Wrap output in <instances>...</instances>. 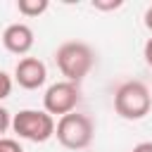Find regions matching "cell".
Returning a JSON list of instances; mask_svg holds the SVG:
<instances>
[{
	"label": "cell",
	"mask_w": 152,
	"mask_h": 152,
	"mask_svg": "<svg viewBox=\"0 0 152 152\" xmlns=\"http://www.w3.org/2000/svg\"><path fill=\"white\" fill-rule=\"evenodd\" d=\"M55 62H57V69L62 71L64 81H71V83H81L88 71L93 69L95 64V52L88 43H81V40H69V43H62L55 52Z\"/></svg>",
	"instance_id": "6da1fadb"
},
{
	"label": "cell",
	"mask_w": 152,
	"mask_h": 152,
	"mask_svg": "<svg viewBox=\"0 0 152 152\" xmlns=\"http://www.w3.org/2000/svg\"><path fill=\"white\" fill-rule=\"evenodd\" d=\"M150 107H152V95L142 81H126L114 93V109L121 119L138 121L147 116Z\"/></svg>",
	"instance_id": "7a4b0ae2"
},
{
	"label": "cell",
	"mask_w": 152,
	"mask_h": 152,
	"mask_svg": "<svg viewBox=\"0 0 152 152\" xmlns=\"http://www.w3.org/2000/svg\"><path fill=\"white\" fill-rule=\"evenodd\" d=\"M55 119L45 109H21L12 116V131L31 142H45L55 135Z\"/></svg>",
	"instance_id": "3957f363"
},
{
	"label": "cell",
	"mask_w": 152,
	"mask_h": 152,
	"mask_svg": "<svg viewBox=\"0 0 152 152\" xmlns=\"http://www.w3.org/2000/svg\"><path fill=\"white\" fill-rule=\"evenodd\" d=\"M93 133H95V126H93L90 116L78 114V112L59 116L57 128H55L59 145L66 150H86L93 142Z\"/></svg>",
	"instance_id": "277c9868"
},
{
	"label": "cell",
	"mask_w": 152,
	"mask_h": 152,
	"mask_svg": "<svg viewBox=\"0 0 152 152\" xmlns=\"http://www.w3.org/2000/svg\"><path fill=\"white\" fill-rule=\"evenodd\" d=\"M78 100H81L78 83L57 81V83H52V86L45 90V95H43V107H45V112H48L50 116H55V114L64 116V114H71V112L76 109Z\"/></svg>",
	"instance_id": "5b68a950"
},
{
	"label": "cell",
	"mask_w": 152,
	"mask_h": 152,
	"mask_svg": "<svg viewBox=\"0 0 152 152\" xmlns=\"http://www.w3.org/2000/svg\"><path fill=\"white\" fill-rule=\"evenodd\" d=\"M48 78V69L38 57H24L14 66V81L26 90H38Z\"/></svg>",
	"instance_id": "8992f818"
},
{
	"label": "cell",
	"mask_w": 152,
	"mask_h": 152,
	"mask_svg": "<svg viewBox=\"0 0 152 152\" xmlns=\"http://www.w3.org/2000/svg\"><path fill=\"white\" fill-rule=\"evenodd\" d=\"M33 43H36V38H33V28L28 24L17 21V24H10L2 31V45L12 55H26V52H31Z\"/></svg>",
	"instance_id": "52a82bcc"
},
{
	"label": "cell",
	"mask_w": 152,
	"mask_h": 152,
	"mask_svg": "<svg viewBox=\"0 0 152 152\" xmlns=\"http://www.w3.org/2000/svg\"><path fill=\"white\" fill-rule=\"evenodd\" d=\"M48 7H50L48 0H19V2H17L19 14H24V17H38V14H43Z\"/></svg>",
	"instance_id": "ba28073f"
},
{
	"label": "cell",
	"mask_w": 152,
	"mask_h": 152,
	"mask_svg": "<svg viewBox=\"0 0 152 152\" xmlns=\"http://www.w3.org/2000/svg\"><path fill=\"white\" fill-rule=\"evenodd\" d=\"M10 93H12V76L0 69V102L5 97H10Z\"/></svg>",
	"instance_id": "9c48e42d"
},
{
	"label": "cell",
	"mask_w": 152,
	"mask_h": 152,
	"mask_svg": "<svg viewBox=\"0 0 152 152\" xmlns=\"http://www.w3.org/2000/svg\"><path fill=\"white\" fill-rule=\"evenodd\" d=\"M124 2L121 0H93V7L95 10H102V12H109V10H119Z\"/></svg>",
	"instance_id": "30bf717a"
},
{
	"label": "cell",
	"mask_w": 152,
	"mask_h": 152,
	"mask_svg": "<svg viewBox=\"0 0 152 152\" xmlns=\"http://www.w3.org/2000/svg\"><path fill=\"white\" fill-rule=\"evenodd\" d=\"M0 152H24V147L14 138H0Z\"/></svg>",
	"instance_id": "8fae6325"
},
{
	"label": "cell",
	"mask_w": 152,
	"mask_h": 152,
	"mask_svg": "<svg viewBox=\"0 0 152 152\" xmlns=\"http://www.w3.org/2000/svg\"><path fill=\"white\" fill-rule=\"evenodd\" d=\"M12 126V116H10V112L0 104V138H5L2 133H7V128Z\"/></svg>",
	"instance_id": "7c38bea8"
},
{
	"label": "cell",
	"mask_w": 152,
	"mask_h": 152,
	"mask_svg": "<svg viewBox=\"0 0 152 152\" xmlns=\"http://www.w3.org/2000/svg\"><path fill=\"white\" fill-rule=\"evenodd\" d=\"M142 55H145V62L152 66V38H147V43H145V50H142Z\"/></svg>",
	"instance_id": "4fadbf2b"
},
{
	"label": "cell",
	"mask_w": 152,
	"mask_h": 152,
	"mask_svg": "<svg viewBox=\"0 0 152 152\" xmlns=\"http://www.w3.org/2000/svg\"><path fill=\"white\" fill-rule=\"evenodd\" d=\"M131 152H152V142H138Z\"/></svg>",
	"instance_id": "5bb4252c"
},
{
	"label": "cell",
	"mask_w": 152,
	"mask_h": 152,
	"mask_svg": "<svg viewBox=\"0 0 152 152\" xmlns=\"http://www.w3.org/2000/svg\"><path fill=\"white\" fill-rule=\"evenodd\" d=\"M145 26H147V28L152 31V5H150V7L145 10Z\"/></svg>",
	"instance_id": "9a60e30c"
}]
</instances>
